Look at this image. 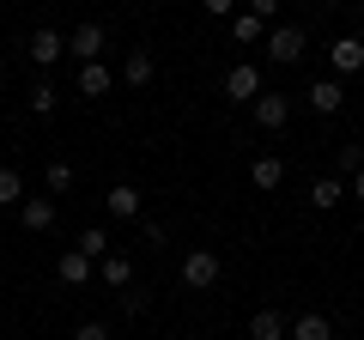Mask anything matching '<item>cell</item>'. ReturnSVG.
<instances>
[{
  "label": "cell",
  "instance_id": "1",
  "mask_svg": "<svg viewBox=\"0 0 364 340\" xmlns=\"http://www.w3.org/2000/svg\"><path fill=\"white\" fill-rule=\"evenodd\" d=\"M219 255H213V249H188V255H182V286L188 292H213L219 286Z\"/></svg>",
  "mask_w": 364,
  "mask_h": 340
},
{
  "label": "cell",
  "instance_id": "2",
  "mask_svg": "<svg viewBox=\"0 0 364 340\" xmlns=\"http://www.w3.org/2000/svg\"><path fill=\"white\" fill-rule=\"evenodd\" d=\"M304 49H310V43H304V31H298V25H273V31H267V61H273V67L304 61Z\"/></svg>",
  "mask_w": 364,
  "mask_h": 340
},
{
  "label": "cell",
  "instance_id": "3",
  "mask_svg": "<svg viewBox=\"0 0 364 340\" xmlns=\"http://www.w3.org/2000/svg\"><path fill=\"white\" fill-rule=\"evenodd\" d=\"M304 104H310L316 116H334V110L346 104V85H340L334 73H322V79H310V92H304Z\"/></svg>",
  "mask_w": 364,
  "mask_h": 340
},
{
  "label": "cell",
  "instance_id": "4",
  "mask_svg": "<svg viewBox=\"0 0 364 340\" xmlns=\"http://www.w3.org/2000/svg\"><path fill=\"white\" fill-rule=\"evenodd\" d=\"M225 97H231V104H255V97H261V67L237 61L231 73H225Z\"/></svg>",
  "mask_w": 364,
  "mask_h": 340
},
{
  "label": "cell",
  "instance_id": "5",
  "mask_svg": "<svg viewBox=\"0 0 364 340\" xmlns=\"http://www.w3.org/2000/svg\"><path fill=\"white\" fill-rule=\"evenodd\" d=\"M249 110H255L261 128H286V122H291V97H286V92H261Z\"/></svg>",
  "mask_w": 364,
  "mask_h": 340
},
{
  "label": "cell",
  "instance_id": "6",
  "mask_svg": "<svg viewBox=\"0 0 364 340\" xmlns=\"http://www.w3.org/2000/svg\"><path fill=\"white\" fill-rule=\"evenodd\" d=\"M328 67L334 73H358L364 67V37H334L328 43Z\"/></svg>",
  "mask_w": 364,
  "mask_h": 340
},
{
  "label": "cell",
  "instance_id": "7",
  "mask_svg": "<svg viewBox=\"0 0 364 340\" xmlns=\"http://www.w3.org/2000/svg\"><path fill=\"white\" fill-rule=\"evenodd\" d=\"M104 43H109V31H104V25H79L73 37H67V49H73V55H79V67H85V61H97V55H104Z\"/></svg>",
  "mask_w": 364,
  "mask_h": 340
},
{
  "label": "cell",
  "instance_id": "8",
  "mask_svg": "<svg viewBox=\"0 0 364 340\" xmlns=\"http://www.w3.org/2000/svg\"><path fill=\"white\" fill-rule=\"evenodd\" d=\"M61 55H67V37H61V31H31V61H37V67H55V61H61Z\"/></svg>",
  "mask_w": 364,
  "mask_h": 340
},
{
  "label": "cell",
  "instance_id": "9",
  "mask_svg": "<svg viewBox=\"0 0 364 340\" xmlns=\"http://www.w3.org/2000/svg\"><path fill=\"white\" fill-rule=\"evenodd\" d=\"M18 225H25V231H55V201H49V195H25Z\"/></svg>",
  "mask_w": 364,
  "mask_h": 340
},
{
  "label": "cell",
  "instance_id": "10",
  "mask_svg": "<svg viewBox=\"0 0 364 340\" xmlns=\"http://www.w3.org/2000/svg\"><path fill=\"white\" fill-rule=\"evenodd\" d=\"M97 280H104L109 292H128V286H134V262H128V255H116V249H109L104 262H97Z\"/></svg>",
  "mask_w": 364,
  "mask_h": 340
},
{
  "label": "cell",
  "instance_id": "11",
  "mask_svg": "<svg viewBox=\"0 0 364 340\" xmlns=\"http://www.w3.org/2000/svg\"><path fill=\"white\" fill-rule=\"evenodd\" d=\"M249 340H291V322L279 310H255L249 316Z\"/></svg>",
  "mask_w": 364,
  "mask_h": 340
},
{
  "label": "cell",
  "instance_id": "12",
  "mask_svg": "<svg viewBox=\"0 0 364 340\" xmlns=\"http://www.w3.org/2000/svg\"><path fill=\"white\" fill-rule=\"evenodd\" d=\"M91 274H97V262H85L79 249H67L61 262H55V280H61V286H85Z\"/></svg>",
  "mask_w": 364,
  "mask_h": 340
},
{
  "label": "cell",
  "instance_id": "13",
  "mask_svg": "<svg viewBox=\"0 0 364 340\" xmlns=\"http://www.w3.org/2000/svg\"><path fill=\"white\" fill-rule=\"evenodd\" d=\"M104 207H109V219H140V188L134 183H116L104 195Z\"/></svg>",
  "mask_w": 364,
  "mask_h": 340
},
{
  "label": "cell",
  "instance_id": "14",
  "mask_svg": "<svg viewBox=\"0 0 364 340\" xmlns=\"http://www.w3.org/2000/svg\"><path fill=\"white\" fill-rule=\"evenodd\" d=\"M340 201H346V183H340V176H316L310 183V207L316 213H334Z\"/></svg>",
  "mask_w": 364,
  "mask_h": 340
},
{
  "label": "cell",
  "instance_id": "15",
  "mask_svg": "<svg viewBox=\"0 0 364 340\" xmlns=\"http://www.w3.org/2000/svg\"><path fill=\"white\" fill-rule=\"evenodd\" d=\"M122 79H128L134 92H146V85H152V79H158V61H152V55H146V49H134V55H128V67H122Z\"/></svg>",
  "mask_w": 364,
  "mask_h": 340
},
{
  "label": "cell",
  "instance_id": "16",
  "mask_svg": "<svg viewBox=\"0 0 364 340\" xmlns=\"http://www.w3.org/2000/svg\"><path fill=\"white\" fill-rule=\"evenodd\" d=\"M291 340H334V322H328L322 310H304L298 322H291Z\"/></svg>",
  "mask_w": 364,
  "mask_h": 340
},
{
  "label": "cell",
  "instance_id": "17",
  "mask_svg": "<svg viewBox=\"0 0 364 340\" xmlns=\"http://www.w3.org/2000/svg\"><path fill=\"white\" fill-rule=\"evenodd\" d=\"M249 183H255V188H279V183H286V158H255V164H249Z\"/></svg>",
  "mask_w": 364,
  "mask_h": 340
},
{
  "label": "cell",
  "instance_id": "18",
  "mask_svg": "<svg viewBox=\"0 0 364 340\" xmlns=\"http://www.w3.org/2000/svg\"><path fill=\"white\" fill-rule=\"evenodd\" d=\"M109 92V67L104 61H85L79 67V97H104Z\"/></svg>",
  "mask_w": 364,
  "mask_h": 340
},
{
  "label": "cell",
  "instance_id": "19",
  "mask_svg": "<svg viewBox=\"0 0 364 340\" xmlns=\"http://www.w3.org/2000/svg\"><path fill=\"white\" fill-rule=\"evenodd\" d=\"M0 207H25V176L13 164H0Z\"/></svg>",
  "mask_w": 364,
  "mask_h": 340
},
{
  "label": "cell",
  "instance_id": "20",
  "mask_svg": "<svg viewBox=\"0 0 364 340\" xmlns=\"http://www.w3.org/2000/svg\"><path fill=\"white\" fill-rule=\"evenodd\" d=\"M261 31H267V25H261L255 13H231V37L237 43H261Z\"/></svg>",
  "mask_w": 364,
  "mask_h": 340
},
{
  "label": "cell",
  "instance_id": "21",
  "mask_svg": "<svg viewBox=\"0 0 364 340\" xmlns=\"http://www.w3.org/2000/svg\"><path fill=\"white\" fill-rule=\"evenodd\" d=\"M43 183H49V195H67V188H73V164H67V158H55V164L43 170Z\"/></svg>",
  "mask_w": 364,
  "mask_h": 340
},
{
  "label": "cell",
  "instance_id": "22",
  "mask_svg": "<svg viewBox=\"0 0 364 340\" xmlns=\"http://www.w3.org/2000/svg\"><path fill=\"white\" fill-rule=\"evenodd\" d=\"M79 255H85V262H104L109 255V231H85L79 237Z\"/></svg>",
  "mask_w": 364,
  "mask_h": 340
},
{
  "label": "cell",
  "instance_id": "23",
  "mask_svg": "<svg viewBox=\"0 0 364 340\" xmlns=\"http://www.w3.org/2000/svg\"><path fill=\"white\" fill-rule=\"evenodd\" d=\"M55 104H61V97H55V85H49V79H37V85H31V110H37V116H49Z\"/></svg>",
  "mask_w": 364,
  "mask_h": 340
},
{
  "label": "cell",
  "instance_id": "24",
  "mask_svg": "<svg viewBox=\"0 0 364 340\" xmlns=\"http://www.w3.org/2000/svg\"><path fill=\"white\" fill-rule=\"evenodd\" d=\"M116 304H122V316H140V310H146L152 298H146L140 286H128V292H116Z\"/></svg>",
  "mask_w": 364,
  "mask_h": 340
},
{
  "label": "cell",
  "instance_id": "25",
  "mask_svg": "<svg viewBox=\"0 0 364 340\" xmlns=\"http://www.w3.org/2000/svg\"><path fill=\"white\" fill-rule=\"evenodd\" d=\"M340 170H346V176H358V170H364V146H358V140L340 146Z\"/></svg>",
  "mask_w": 364,
  "mask_h": 340
},
{
  "label": "cell",
  "instance_id": "26",
  "mask_svg": "<svg viewBox=\"0 0 364 340\" xmlns=\"http://www.w3.org/2000/svg\"><path fill=\"white\" fill-rule=\"evenodd\" d=\"M249 13H255L261 25H273V18H279V0H255V6H249Z\"/></svg>",
  "mask_w": 364,
  "mask_h": 340
},
{
  "label": "cell",
  "instance_id": "27",
  "mask_svg": "<svg viewBox=\"0 0 364 340\" xmlns=\"http://www.w3.org/2000/svg\"><path fill=\"white\" fill-rule=\"evenodd\" d=\"M73 340H109V328H104V322H79Z\"/></svg>",
  "mask_w": 364,
  "mask_h": 340
},
{
  "label": "cell",
  "instance_id": "28",
  "mask_svg": "<svg viewBox=\"0 0 364 340\" xmlns=\"http://www.w3.org/2000/svg\"><path fill=\"white\" fill-rule=\"evenodd\" d=\"M346 195H352V201H364V170L352 176V188H346Z\"/></svg>",
  "mask_w": 364,
  "mask_h": 340
},
{
  "label": "cell",
  "instance_id": "29",
  "mask_svg": "<svg viewBox=\"0 0 364 340\" xmlns=\"http://www.w3.org/2000/svg\"><path fill=\"white\" fill-rule=\"evenodd\" d=\"M188 340H200V334H188Z\"/></svg>",
  "mask_w": 364,
  "mask_h": 340
}]
</instances>
